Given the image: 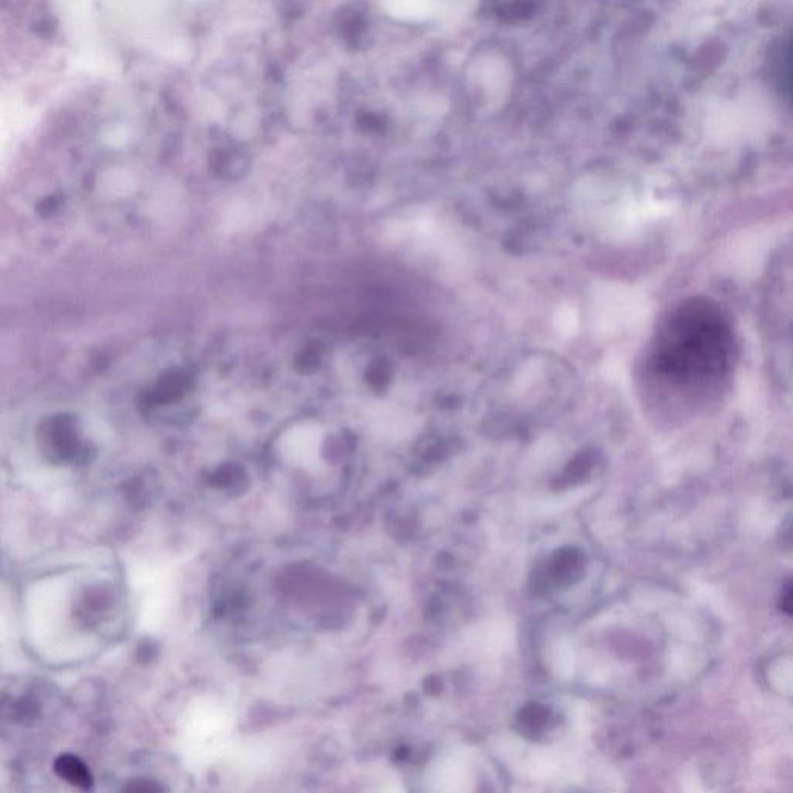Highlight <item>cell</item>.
Wrapping results in <instances>:
<instances>
[{
    "mask_svg": "<svg viewBox=\"0 0 793 793\" xmlns=\"http://www.w3.org/2000/svg\"><path fill=\"white\" fill-rule=\"evenodd\" d=\"M781 609L788 612L789 616H793V583L782 593Z\"/></svg>",
    "mask_w": 793,
    "mask_h": 793,
    "instance_id": "obj_3",
    "label": "cell"
},
{
    "mask_svg": "<svg viewBox=\"0 0 793 793\" xmlns=\"http://www.w3.org/2000/svg\"><path fill=\"white\" fill-rule=\"evenodd\" d=\"M782 81L793 97V37L789 43L784 58H782Z\"/></svg>",
    "mask_w": 793,
    "mask_h": 793,
    "instance_id": "obj_2",
    "label": "cell"
},
{
    "mask_svg": "<svg viewBox=\"0 0 793 793\" xmlns=\"http://www.w3.org/2000/svg\"><path fill=\"white\" fill-rule=\"evenodd\" d=\"M732 352L730 324L707 299H688L674 309L657 342L660 366L679 379L716 377L728 366Z\"/></svg>",
    "mask_w": 793,
    "mask_h": 793,
    "instance_id": "obj_1",
    "label": "cell"
}]
</instances>
